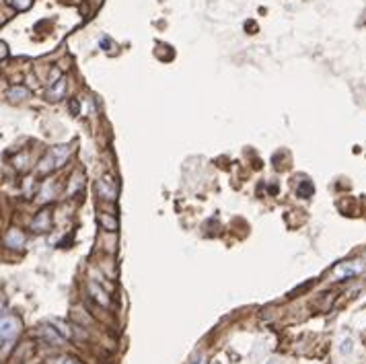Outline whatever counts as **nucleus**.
Returning <instances> with one entry per match:
<instances>
[{
    "instance_id": "obj_1",
    "label": "nucleus",
    "mask_w": 366,
    "mask_h": 364,
    "mask_svg": "<svg viewBox=\"0 0 366 364\" xmlns=\"http://www.w3.org/2000/svg\"><path fill=\"white\" fill-rule=\"evenodd\" d=\"M70 157V146H56V148H51L49 150V154L41 161V165H39V171H49V169H54V167H62L64 163H66V159Z\"/></svg>"
},
{
    "instance_id": "obj_2",
    "label": "nucleus",
    "mask_w": 366,
    "mask_h": 364,
    "mask_svg": "<svg viewBox=\"0 0 366 364\" xmlns=\"http://www.w3.org/2000/svg\"><path fill=\"white\" fill-rule=\"evenodd\" d=\"M19 329H21V323L15 317L3 315V331H0V337H3V354H7V350L15 342V337L19 335Z\"/></svg>"
},
{
    "instance_id": "obj_3",
    "label": "nucleus",
    "mask_w": 366,
    "mask_h": 364,
    "mask_svg": "<svg viewBox=\"0 0 366 364\" xmlns=\"http://www.w3.org/2000/svg\"><path fill=\"white\" fill-rule=\"evenodd\" d=\"M364 270H366V262H364V259H356V262H344V264H339L333 270V278H337V280L352 278V276H358Z\"/></svg>"
},
{
    "instance_id": "obj_4",
    "label": "nucleus",
    "mask_w": 366,
    "mask_h": 364,
    "mask_svg": "<svg viewBox=\"0 0 366 364\" xmlns=\"http://www.w3.org/2000/svg\"><path fill=\"white\" fill-rule=\"evenodd\" d=\"M97 190H99V194L105 198V200H115V196H117V190H115V186H113V181L111 179H101L99 184H97Z\"/></svg>"
},
{
    "instance_id": "obj_5",
    "label": "nucleus",
    "mask_w": 366,
    "mask_h": 364,
    "mask_svg": "<svg viewBox=\"0 0 366 364\" xmlns=\"http://www.w3.org/2000/svg\"><path fill=\"white\" fill-rule=\"evenodd\" d=\"M5 243H7L9 247L21 249V247L25 245V237H23V232H21V230H11L9 235H7V239H5Z\"/></svg>"
},
{
    "instance_id": "obj_6",
    "label": "nucleus",
    "mask_w": 366,
    "mask_h": 364,
    "mask_svg": "<svg viewBox=\"0 0 366 364\" xmlns=\"http://www.w3.org/2000/svg\"><path fill=\"white\" fill-rule=\"evenodd\" d=\"M89 288H91V292H93V294H95V298H97V300H99V302H101V305H107V302H109V298H107V294H105V292H103V290H101V288H99V286H97V284H95V282H91V286H89Z\"/></svg>"
},
{
    "instance_id": "obj_7",
    "label": "nucleus",
    "mask_w": 366,
    "mask_h": 364,
    "mask_svg": "<svg viewBox=\"0 0 366 364\" xmlns=\"http://www.w3.org/2000/svg\"><path fill=\"white\" fill-rule=\"evenodd\" d=\"M64 89H66V83H64V79H60L58 83L51 85V89H49V93H47V95H49L51 99H56V97H60V95L64 93Z\"/></svg>"
},
{
    "instance_id": "obj_8",
    "label": "nucleus",
    "mask_w": 366,
    "mask_h": 364,
    "mask_svg": "<svg viewBox=\"0 0 366 364\" xmlns=\"http://www.w3.org/2000/svg\"><path fill=\"white\" fill-rule=\"evenodd\" d=\"M27 95H29V93H27V89H25V87H13V89H9V97L15 99V101L25 99Z\"/></svg>"
},
{
    "instance_id": "obj_9",
    "label": "nucleus",
    "mask_w": 366,
    "mask_h": 364,
    "mask_svg": "<svg viewBox=\"0 0 366 364\" xmlns=\"http://www.w3.org/2000/svg\"><path fill=\"white\" fill-rule=\"evenodd\" d=\"M7 3L17 11H27L31 7V0H7Z\"/></svg>"
},
{
    "instance_id": "obj_10",
    "label": "nucleus",
    "mask_w": 366,
    "mask_h": 364,
    "mask_svg": "<svg viewBox=\"0 0 366 364\" xmlns=\"http://www.w3.org/2000/svg\"><path fill=\"white\" fill-rule=\"evenodd\" d=\"M51 196H54V192H51V184H47V186L43 188V192L39 194V202H49Z\"/></svg>"
},
{
    "instance_id": "obj_11",
    "label": "nucleus",
    "mask_w": 366,
    "mask_h": 364,
    "mask_svg": "<svg viewBox=\"0 0 366 364\" xmlns=\"http://www.w3.org/2000/svg\"><path fill=\"white\" fill-rule=\"evenodd\" d=\"M190 364H206V356H204V354H200V352H196V354L192 356Z\"/></svg>"
},
{
    "instance_id": "obj_12",
    "label": "nucleus",
    "mask_w": 366,
    "mask_h": 364,
    "mask_svg": "<svg viewBox=\"0 0 366 364\" xmlns=\"http://www.w3.org/2000/svg\"><path fill=\"white\" fill-rule=\"evenodd\" d=\"M49 364H76V362L70 358H54V360H49Z\"/></svg>"
},
{
    "instance_id": "obj_13",
    "label": "nucleus",
    "mask_w": 366,
    "mask_h": 364,
    "mask_svg": "<svg viewBox=\"0 0 366 364\" xmlns=\"http://www.w3.org/2000/svg\"><path fill=\"white\" fill-rule=\"evenodd\" d=\"M339 350H342V354H348V352L352 350V340H346V342L342 344V348H339Z\"/></svg>"
},
{
    "instance_id": "obj_14",
    "label": "nucleus",
    "mask_w": 366,
    "mask_h": 364,
    "mask_svg": "<svg viewBox=\"0 0 366 364\" xmlns=\"http://www.w3.org/2000/svg\"><path fill=\"white\" fill-rule=\"evenodd\" d=\"M39 224H41V226H45V224H47V218H45V216H39V218L33 222V228H39Z\"/></svg>"
},
{
    "instance_id": "obj_15",
    "label": "nucleus",
    "mask_w": 366,
    "mask_h": 364,
    "mask_svg": "<svg viewBox=\"0 0 366 364\" xmlns=\"http://www.w3.org/2000/svg\"><path fill=\"white\" fill-rule=\"evenodd\" d=\"M103 224H109V226H111V228H113V226H115V222H113V220H111V218H103Z\"/></svg>"
},
{
    "instance_id": "obj_16",
    "label": "nucleus",
    "mask_w": 366,
    "mask_h": 364,
    "mask_svg": "<svg viewBox=\"0 0 366 364\" xmlns=\"http://www.w3.org/2000/svg\"><path fill=\"white\" fill-rule=\"evenodd\" d=\"M266 364H284V362H282V360H278V358H274V360H268Z\"/></svg>"
}]
</instances>
